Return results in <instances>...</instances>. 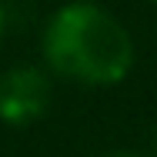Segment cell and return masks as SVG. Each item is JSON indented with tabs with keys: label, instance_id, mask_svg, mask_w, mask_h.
Segmentation results:
<instances>
[{
	"label": "cell",
	"instance_id": "obj_1",
	"mask_svg": "<svg viewBox=\"0 0 157 157\" xmlns=\"http://www.w3.org/2000/svg\"><path fill=\"white\" fill-rule=\"evenodd\" d=\"M44 60L67 80L100 87L127 77L134 44L110 10L90 0H74L63 3L44 30Z\"/></svg>",
	"mask_w": 157,
	"mask_h": 157
},
{
	"label": "cell",
	"instance_id": "obj_2",
	"mask_svg": "<svg viewBox=\"0 0 157 157\" xmlns=\"http://www.w3.org/2000/svg\"><path fill=\"white\" fill-rule=\"evenodd\" d=\"M50 104V84L37 67H13L0 77V121L13 127L33 124Z\"/></svg>",
	"mask_w": 157,
	"mask_h": 157
},
{
	"label": "cell",
	"instance_id": "obj_3",
	"mask_svg": "<svg viewBox=\"0 0 157 157\" xmlns=\"http://www.w3.org/2000/svg\"><path fill=\"white\" fill-rule=\"evenodd\" d=\"M107 157H140V154H107Z\"/></svg>",
	"mask_w": 157,
	"mask_h": 157
},
{
	"label": "cell",
	"instance_id": "obj_4",
	"mask_svg": "<svg viewBox=\"0 0 157 157\" xmlns=\"http://www.w3.org/2000/svg\"><path fill=\"white\" fill-rule=\"evenodd\" d=\"M0 33H3V13H0Z\"/></svg>",
	"mask_w": 157,
	"mask_h": 157
},
{
	"label": "cell",
	"instance_id": "obj_5",
	"mask_svg": "<svg viewBox=\"0 0 157 157\" xmlns=\"http://www.w3.org/2000/svg\"><path fill=\"white\" fill-rule=\"evenodd\" d=\"M154 3H157V0H154Z\"/></svg>",
	"mask_w": 157,
	"mask_h": 157
}]
</instances>
